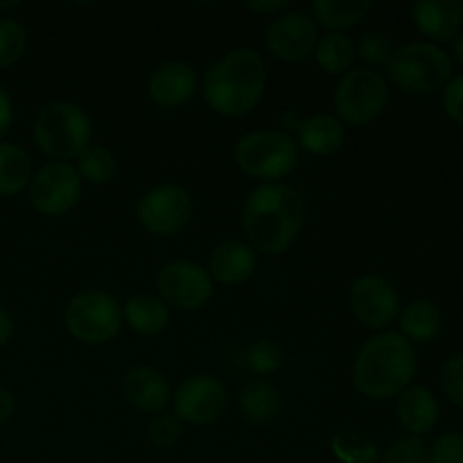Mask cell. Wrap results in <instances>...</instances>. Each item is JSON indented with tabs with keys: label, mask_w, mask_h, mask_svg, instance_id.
<instances>
[{
	"label": "cell",
	"mask_w": 463,
	"mask_h": 463,
	"mask_svg": "<svg viewBox=\"0 0 463 463\" xmlns=\"http://www.w3.org/2000/svg\"><path fill=\"white\" fill-rule=\"evenodd\" d=\"M233 158L247 176L267 184L285 179L298 163V145L285 131L256 129L235 143Z\"/></svg>",
	"instance_id": "6"
},
{
	"label": "cell",
	"mask_w": 463,
	"mask_h": 463,
	"mask_svg": "<svg viewBox=\"0 0 463 463\" xmlns=\"http://www.w3.org/2000/svg\"><path fill=\"white\" fill-rule=\"evenodd\" d=\"M197 72L185 61H165L152 71L147 80V95L158 109L175 111L185 107L197 95Z\"/></svg>",
	"instance_id": "15"
},
{
	"label": "cell",
	"mask_w": 463,
	"mask_h": 463,
	"mask_svg": "<svg viewBox=\"0 0 463 463\" xmlns=\"http://www.w3.org/2000/svg\"><path fill=\"white\" fill-rule=\"evenodd\" d=\"M416 30L428 36L430 43L455 41L463 30L461 0H416L410 7Z\"/></svg>",
	"instance_id": "16"
},
{
	"label": "cell",
	"mask_w": 463,
	"mask_h": 463,
	"mask_svg": "<svg viewBox=\"0 0 463 463\" xmlns=\"http://www.w3.org/2000/svg\"><path fill=\"white\" fill-rule=\"evenodd\" d=\"M401 335L410 344H428L439 337L443 328V312L430 298H414L398 315Z\"/></svg>",
	"instance_id": "21"
},
{
	"label": "cell",
	"mask_w": 463,
	"mask_h": 463,
	"mask_svg": "<svg viewBox=\"0 0 463 463\" xmlns=\"http://www.w3.org/2000/svg\"><path fill=\"white\" fill-rule=\"evenodd\" d=\"M258 256L247 240H224L217 244L208 260V276L222 285L247 283L256 274Z\"/></svg>",
	"instance_id": "18"
},
{
	"label": "cell",
	"mask_w": 463,
	"mask_h": 463,
	"mask_svg": "<svg viewBox=\"0 0 463 463\" xmlns=\"http://www.w3.org/2000/svg\"><path fill=\"white\" fill-rule=\"evenodd\" d=\"M244 7L249 12L262 14V16H280V14L289 12V0H247Z\"/></svg>",
	"instance_id": "37"
},
{
	"label": "cell",
	"mask_w": 463,
	"mask_h": 463,
	"mask_svg": "<svg viewBox=\"0 0 463 463\" xmlns=\"http://www.w3.org/2000/svg\"><path fill=\"white\" fill-rule=\"evenodd\" d=\"M175 416L193 425H211L224 416L229 407V393L217 378L206 373L190 375L176 387L172 396Z\"/></svg>",
	"instance_id": "13"
},
{
	"label": "cell",
	"mask_w": 463,
	"mask_h": 463,
	"mask_svg": "<svg viewBox=\"0 0 463 463\" xmlns=\"http://www.w3.org/2000/svg\"><path fill=\"white\" fill-rule=\"evenodd\" d=\"M383 463H430V446L420 437L407 434L389 443Z\"/></svg>",
	"instance_id": "32"
},
{
	"label": "cell",
	"mask_w": 463,
	"mask_h": 463,
	"mask_svg": "<svg viewBox=\"0 0 463 463\" xmlns=\"http://www.w3.org/2000/svg\"><path fill=\"white\" fill-rule=\"evenodd\" d=\"M193 199L188 190L175 184H161L143 194L136 206L140 226L156 238H172L190 224Z\"/></svg>",
	"instance_id": "9"
},
{
	"label": "cell",
	"mask_w": 463,
	"mask_h": 463,
	"mask_svg": "<svg viewBox=\"0 0 463 463\" xmlns=\"http://www.w3.org/2000/svg\"><path fill=\"white\" fill-rule=\"evenodd\" d=\"M14 335V321L9 317V312L0 306V348L7 346V342Z\"/></svg>",
	"instance_id": "40"
},
{
	"label": "cell",
	"mask_w": 463,
	"mask_h": 463,
	"mask_svg": "<svg viewBox=\"0 0 463 463\" xmlns=\"http://www.w3.org/2000/svg\"><path fill=\"white\" fill-rule=\"evenodd\" d=\"M181 439V420L175 414H161L154 416L147 425V441L154 448H165L176 446V441Z\"/></svg>",
	"instance_id": "33"
},
{
	"label": "cell",
	"mask_w": 463,
	"mask_h": 463,
	"mask_svg": "<svg viewBox=\"0 0 463 463\" xmlns=\"http://www.w3.org/2000/svg\"><path fill=\"white\" fill-rule=\"evenodd\" d=\"M298 131V149H306L307 154L315 156H333L344 147L346 140V129L337 116H328V113H319V116H310L297 127Z\"/></svg>",
	"instance_id": "20"
},
{
	"label": "cell",
	"mask_w": 463,
	"mask_h": 463,
	"mask_svg": "<svg viewBox=\"0 0 463 463\" xmlns=\"http://www.w3.org/2000/svg\"><path fill=\"white\" fill-rule=\"evenodd\" d=\"M330 450L342 463H375L380 459L378 446L371 439L348 430L330 439Z\"/></svg>",
	"instance_id": "28"
},
{
	"label": "cell",
	"mask_w": 463,
	"mask_h": 463,
	"mask_svg": "<svg viewBox=\"0 0 463 463\" xmlns=\"http://www.w3.org/2000/svg\"><path fill=\"white\" fill-rule=\"evenodd\" d=\"M158 298L167 307L193 312L206 306L213 297V279L199 262L172 260L156 276Z\"/></svg>",
	"instance_id": "11"
},
{
	"label": "cell",
	"mask_w": 463,
	"mask_h": 463,
	"mask_svg": "<svg viewBox=\"0 0 463 463\" xmlns=\"http://www.w3.org/2000/svg\"><path fill=\"white\" fill-rule=\"evenodd\" d=\"M312 57H315L317 66L324 72L344 77L348 71L355 68V41L351 36L342 34V32H328V34L319 36Z\"/></svg>",
	"instance_id": "25"
},
{
	"label": "cell",
	"mask_w": 463,
	"mask_h": 463,
	"mask_svg": "<svg viewBox=\"0 0 463 463\" xmlns=\"http://www.w3.org/2000/svg\"><path fill=\"white\" fill-rule=\"evenodd\" d=\"M373 9L371 0H315L312 18L328 32H346L360 25Z\"/></svg>",
	"instance_id": "23"
},
{
	"label": "cell",
	"mask_w": 463,
	"mask_h": 463,
	"mask_svg": "<svg viewBox=\"0 0 463 463\" xmlns=\"http://www.w3.org/2000/svg\"><path fill=\"white\" fill-rule=\"evenodd\" d=\"M441 389L452 405L463 410V353L452 355L441 366Z\"/></svg>",
	"instance_id": "34"
},
{
	"label": "cell",
	"mask_w": 463,
	"mask_h": 463,
	"mask_svg": "<svg viewBox=\"0 0 463 463\" xmlns=\"http://www.w3.org/2000/svg\"><path fill=\"white\" fill-rule=\"evenodd\" d=\"M34 143L50 161L68 163L80 158L90 145V118L86 109L68 99L43 104L34 120Z\"/></svg>",
	"instance_id": "5"
},
{
	"label": "cell",
	"mask_w": 463,
	"mask_h": 463,
	"mask_svg": "<svg viewBox=\"0 0 463 463\" xmlns=\"http://www.w3.org/2000/svg\"><path fill=\"white\" fill-rule=\"evenodd\" d=\"M393 50H396V45L392 43V39L384 32H366L355 43V57L364 61V68L375 71V68L387 66Z\"/></svg>",
	"instance_id": "30"
},
{
	"label": "cell",
	"mask_w": 463,
	"mask_h": 463,
	"mask_svg": "<svg viewBox=\"0 0 463 463\" xmlns=\"http://www.w3.org/2000/svg\"><path fill=\"white\" fill-rule=\"evenodd\" d=\"M81 179L71 163L50 161L32 175L27 199L32 208L45 217H59L77 206L81 197Z\"/></svg>",
	"instance_id": "10"
},
{
	"label": "cell",
	"mask_w": 463,
	"mask_h": 463,
	"mask_svg": "<svg viewBox=\"0 0 463 463\" xmlns=\"http://www.w3.org/2000/svg\"><path fill=\"white\" fill-rule=\"evenodd\" d=\"M452 57H455L457 61H459L463 66V30L459 32V36L452 41Z\"/></svg>",
	"instance_id": "41"
},
{
	"label": "cell",
	"mask_w": 463,
	"mask_h": 463,
	"mask_svg": "<svg viewBox=\"0 0 463 463\" xmlns=\"http://www.w3.org/2000/svg\"><path fill=\"white\" fill-rule=\"evenodd\" d=\"M348 306L355 319L371 330H384L401 315V297L392 280L378 274L360 276L348 289Z\"/></svg>",
	"instance_id": "12"
},
{
	"label": "cell",
	"mask_w": 463,
	"mask_h": 463,
	"mask_svg": "<svg viewBox=\"0 0 463 463\" xmlns=\"http://www.w3.org/2000/svg\"><path fill=\"white\" fill-rule=\"evenodd\" d=\"M430 463H463V432H446L430 448Z\"/></svg>",
	"instance_id": "35"
},
{
	"label": "cell",
	"mask_w": 463,
	"mask_h": 463,
	"mask_svg": "<svg viewBox=\"0 0 463 463\" xmlns=\"http://www.w3.org/2000/svg\"><path fill=\"white\" fill-rule=\"evenodd\" d=\"M267 89L265 59L253 48H235L208 66L202 93L208 107L224 118L249 116Z\"/></svg>",
	"instance_id": "2"
},
{
	"label": "cell",
	"mask_w": 463,
	"mask_h": 463,
	"mask_svg": "<svg viewBox=\"0 0 463 463\" xmlns=\"http://www.w3.org/2000/svg\"><path fill=\"white\" fill-rule=\"evenodd\" d=\"M306 224V202L288 184H262L242 203V231L253 251L280 256Z\"/></svg>",
	"instance_id": "1"
},
{
	"label": "cell",
	"mask_w": 463,
	"mask_h": 463,
	"mask_svg": "<svg viewBox=\"0 0 463 463\" xmlns=\"http://www.w3.org/2000/svg\"><path fill=\"white\" fill-rule=\"evenodd\" d=\"M122 317L134 333L154 337L170 324V307L156 294H134L122 307Z\"/></svg>",
	"instance_id": "22"
},
{
	"label": "cell",
	"mask_w": 463,
	"mask_h": 463,
	"mask_svg": "<svg viewBox=\"0 0 463 463\" xmlns=\"http://www.w3.org/2000/svg\"><path fill=\"white\" fill-rule=\"evenodd\" d=\"M63 324L72 339L89 346H102L118 337L122 328V307L102 289H84L68 301Z\"/></svg>",
	"instance_id": "8"
},
{
	"label": "cell",
	"mask_w": 463,
	"mask_h": 463,
	"mask_svg": "<svg viewBox=\"0 0 463 463\" xmlns=\"http://www.w3.org/2000/svg\"><path fill=\"white\" fill-rule=\"evenodd\" d=\"M384 80L410 95H434L452 80V57L437 43L398 45L384 66Z\"/></svg>",
	"instance_id": "4"
},
{
	"label": "cell",
	"mask_w": 463,
	"mask_h": 463,
	"mask_svg": "<svg viewBox=\"0 0 463 463\" xmlns=\"http://www.w3.org/2000/svg\"><path fill=\"white\" fill-rule=\"evenodd\" d=\"M14 122V104L9 93L5 90V86L0 84V143H3L5 136L9 134V127Z\"/></svg>",
	"instance_id": "38"
},
{
	"label": "cell",
	"mask_w": 463,
	"mask_h": 463,
	"mask_svg": "<svg viewBox=\"0 0 463 463\" xmlns=\"http://www.w3.org/2000/svg\"><path fill=\"white\" fill-rule=\"evenodd\" d=\"M25 25L12 16H0V68H9L23 59L27 50Z\"/></svg>",
	"instance_id": "29"
},
{
	"label": "cell",
	"mask_w": 463,
	"mask_h": 463,
	"mask_svg": "<svg viewBox=\"0 0 463 463\" xmlns=\"http://www.w3.org/2000/svg\"><path fill=\"white\" fill-rule=\"evenodd\" d=\"M21 3L18 0H9V3H0V12H7V9H18Z\"/></svg>",
	"instance_id": "42"
},
{
	"label": "cell",
	"mask_w": 463,
	"mask_h": 463,
	"mask_svg": "<svg viewBox=\"0 0 463 463\" xmlns=\"http://www.w3.org/2000/svg\"><path fill=\"white\" fill-rule=\"evenodd\" d=\"M319 25L306 12H285L271 18L265 30V45L279 61H303L315 52Z\"/></svg>",
	"instance_id": "14"
},
{
	"label": "cell",
	"mask_w": 463,
	"mask_h": 463,
	"mask_svg": "<svg viewBox=\"0 0 463 463\" xmlns=\"http://www.w3.org/2000/svg\"><path fill=\"white\" fill-rule=\"evenodd\" d=\"M14 410H16V398H14V393L7 387L0 384V425L12 419Z\"/></svg>",
	"instance_id": "39"
},
{
	"label": "cell",
	"mask_w": 463,
	"mask_h": 463,
	"mask_svg": "<svg viewBox=\"0 0 463 463\" xmlns=\"http://www.w3.org/2000/svg\"><path fill=\"white\" fill-rule=\"evenodd\" d=\"M441 107L450 120L463 127V72L452 75V80L441 90Z\"/></svg>",
	"instance_id": "36"
},
{
	"label": "cell",
	"mask_w": 463,
	"mask_h": 463,
	"mask_svg": "<svg viewBox=\"0 0 463 463\" xmlns=\"http://www.w3.org/2000/svg\"><path fill=\"white\" fill-rule=\"evenodd\" d=\"M120 392L125 401L138 411L158 414L165 410L172 398L170 383L158 369L147 364L131 366L120 380Z\"/></svg>",
	"instance_id": "17"
},
{
	"label": "cell",
	"mask_w": 463,
	"mask_h": 463,
	"mask_svg": "<svg viewBox=\"0 0 463 463\" xmlns=\"http://www.w3.org/2000/svg\"><path fill=\"white\" fill-rule=\"evenodd\" d=\"M280 410H283V396L267 380H253L240 393V411L247 423H271L280 414Z\"/></svg>",
	"instance_id": "24"
},
{
	"label": "cell",
	"mask_w": 463,
	"mask_h": 463,
	"mask_svg": "<svg viewBox=\"0 0 463 463\" xmlns=\"http://www.w3.org/2000/svg\"><path fill=\"white\" fill-rule=\"evenodd\" d=\"M398 420L411 437L432 432L439 423V401L423 384H411L398 396Z\"/></svg>",
	"instance_id": "19"
},
{
	"label": "cell",
	"mask_w": 463,
	"mask_h": 463,
	"mask_svg": "<svg viewBox=\"0 0 463 463\" xmlns=\"http://www.w3.org/2000/svg\"><path fill=\"white\" fill-rule=\"evenodd\" d=\"M75 170L81 184L86 181L90 185H107L116 179L118 161L111 149H107L104 145H89L77 158Z\"/></svg>",
	"instance_id": "27"
},
{
	"label": "cell",
	"mask_w": 463,
	"mask_h": 463,
	"mask_svg": "<svg viewBox=\"0 0 463 463\" xmlns=\"http://www.w3.org/2000/svg\"><path fill=\"white\" fill-rule=\"evenodd\" d=\"M32 181V158L14 143H0V197H16Z\"/></svg>",
	"instance_id": "26"
},
{
	"label": "cell",
	"mask_w": 463,
	"mask_h": 463,
	"mask_svg": "<svg viewBox=\"0 0 463 463\" xmlns=\"http://www.w3.org/2000/svg\"><path fill=\"white\" fill-rule=\"evenodd\" d=\"M389 98H392L389 81L384 80L383 72L355 66L346 75L339 77V84L335 86L333 93V104L342 125L366 127L375 118L383 116Z\"/></svg>",
	"instance_id": "7"
},
{
	"label": "cell",
	"mask_w": 463,
	"mask_h": 463,
	"mask_svg": "<svg viewBox=\"0 0 463 463\" xmlns=\"http://www.w3.org/2000/svg\"><path fill=\"white\" fill-rule=\"evenodd\" d=\"M283 357V348H280L274 339H258V342H253L251 348L247 351V364L253 373L271 375L280 369Z\"/></svg>",
	"instance_id": "31"
},
{
	"label": "cell",
	"mask_w": 463,
	"mask_h": 463,
	"mask_svg": "<svg viewBox=\"0 0 463 463\" xmlns=\"http://www.w3.org/2000/svg\"><path fill=\"white\" fill-rule=\"evenodd\" d=\"M419 360L401 333L383 330L366 339L353 362V383L371 401H389L411 387Z\"/></svg>",
	"instance_id": "3"
}]
</instances>
